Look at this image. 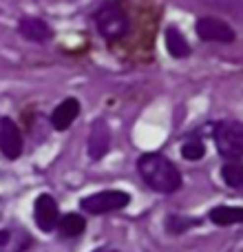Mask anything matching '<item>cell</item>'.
<instances>
[{"label":"cell","instance_id":"cell-1","mask_svg":"<svg viewBox=\"0 0 243 252\" xmlns=\"http://www.w3.org/2000/svg\"><path fill=\"white\" fill-rule=\"evenodd\" d=\"M137 173L152 190L161 195H170L182 188L179 168L161 153H144L137 159Z\"/></svg>","mask_w":243,"mask_h":252},{"label":"cell","instance_id":"cell-2","mask_svg":"<svg viewBox=\"0 0 243 252\" xmlns=\"http://www.w3.org/2000/svg\"><path fill=\"white\" fill-rule=\"evenodd\" d=\"M93 25L106 44H118L130 33V16L122 0H104L97 4Z\"/></svg>","mask_w":243,"mask_h":252},{"label":"cell","instance_id":"cell-3","mask_svg":"<svg viewBox=\"0 0 243 252\" xmlns=\"http://www.w3.org/2000/svg\"><path fill=\"white\" fill-rule=\"evenodd\" d=\"M213 139L217 153L223 159H243V122L241 120H221L214 124Z\"/></svg>","mask_w":243,"mask_h":252},{"label":"cell","instance_id":"cell-4","mask_svg":"<svg viewBox=\"0 0 243 252\" xmlns=\"http://www.w3.org/2000/svg\"><path fill=\"white\" fill-rule=\"evenodd\" d=\"M195 33L206 44H235L237 29L219 16H199L195 20Z\"/></svg>","mask_w":243,"mask_h":252},{"label":"cell","instance_id":"cell-5","mask_svg":"<svg viewBox=\"0 0 243 252\" xmlns=\"http://www.w3.org/2000/svg\"><path fill=\"white\" fill-rule=\"evenodd\" d=\"M130 204V195L124 190H100L95 195H89L80 201L84 213L89 215H104L113 213V210H122Z\"/></svg>","mask_w":243,"mask_h":252},{"label":"cell","instance_id":"cell-6","mask_svg":"<svg viewBox=\"0 0 243 252\" xmlns=\"http://www.w3.org/2000/svg\"><path fill=\"white\" fill-rule=\"evenodd\" d=\"M16 31L22 40L31 44H47L56 38L53 27L40 16H22L16 25Z\"/></svg>","mask_w":243,"mask_h":252},{"label":"cell","instance_id":"cell-7","mask_svg":"<svg viewBox=\"0 0 243 252\" xmlns=\"http://www.w3.org/2000/svg\"><path fill=\"white\" fill-rule=\"evenodd\" d=\"M25 148V139L11 118H0V153L7 159H18Z\"/></svg>","mask_w":243,"mask_h":252},{"label":"cell","instance_id":"cell-8","mask_svg":"<svg viewBox=\"0 0 243 252\" xmlns=\"http://www.w3.org/2000/svg\"><path fill=\"white\" fill-rule=\"evenodd\" d=\"M111 128L104 120H95L91 124V133H89V142H87V151L91 159H102L111 148Z\"/></svg>","mask_w":243,"mask_h":252},{"label":"cell","instance_id":"cell-9","mask_svg":"<svg viewBox=\"0 0 243 252\" xmlns=\"http://www.w3.org/2000/svg\"><path fill=\"white\" fill-rule=\"evenodd\" d=\"M33 215H35V223L40 230L51 232L53 228H58L60 221V210H58V201L51 195H40L35 199L33 206Z\"/></svg>","mask_w":243,"mask_h":252},{"label":"cell","instance_id":"cell-10","mask_svg":"<svg viewBox=\"0 0 243 252\" xmlns=\"http://www.w3.org/2000/svg\"><path fill=\"white\" fill-rule=\"evenodd\" d=\"M82 113V104H80L78 97H64L56 109L51 111V126L56 130H69L73 122L80 118Z\"/></svg>","mask_w":243,"mask_h":252},{"label":"cell","instance_id":"cell-11","mask_svg":"<svg viewBox=\"0 0 243 252\" xmlns=\"http://www.w3.org/2000/svg\"><path fill=\"white\" fill-rule=\"evenodd\" d=\"M164 47L168 51V56L175 58V60H186L192 53L190 42H188V38L182 33V29L177 25H168L164 29Z\"/></svg>","mask_w":243,"mask_h":252},{"label":"cell","instance_id":"cell-12","mask_svg":"<svg viewBox=\"0 0 243 252\" xmlns=\"http://www.w3.org/2000/svg\"><path fill=\"white\" fill-rule=\"evenodd\" d=\"M29 246V235L22 230H0V252H22Z\"/></svg>","mask_w":243,"mask_h":252},{"label":"cell","instance_id":"cell-13","mask_svg":"<svg viewBox=\"0 0 243 252\" xmlns=\"http://www.w3.org/2000/svg\"><path fill=\"white\" fill-rule=\"evenodd\" d=\"M210 221L217 226H235V223H243V208L237 206H217L210 210Z\"/></svg>","mask_w":243,"mask_h":252},{"label":"cell","instance_id":"cell-14","mask_svg":"<svg viewBox=\"0 0 243 252\" xmlns=\"http://www.w3.org/2000/svg\"><path fill=\"white\" fill-rule=\"evenodd\" d=\"M221 177L235 190H243V159H228L221 166Z\"/></svg>","mask_w":243,"mask_h":252},{"label":"cell","instance_id":"cell-15","mask_svg":"<svg viewBox=\"0 0 243 252\" xmlns=\"http://www.w3.org/2000/svg\"><path fill=\"white\" fill-rule=\"evenodd\" d=\"M58 226H60V235L62 237H78V235H82L84 232L87 221H84L82 215L69 213V215H64V217L58 221Z\"/></svg>","mask_w":243,"mask_h":252},{"label":"cell","instance_id":"cell-16","mask_svg":"<svg viewBox=\"0 0 243 252\" xmlns=\"http://www.w3.org/2000/svg\"><path fill=\"white\" fill-rule=\"evenodd\" d=\"M206 155V144L201 139H188L182 144V157L188 161H199Z\"/></svg>","mask_w":243,"mask_h":252},{"label":"cell","instance_id":"cell-17","mask_svg":"<svg viewBox=\"0 0 243 252\" xmlns=\"http://www.w3.org/2000/svg\"><path fill=\"white\" fill-rule=\"evenodd\" d=\"M199 223V219H183V217H168V221H166V230L173 232V235H179V232L188 230V228L197 226Z\"/></svg>","mask_w":243,"mask_h":252},{"label":"cell","instance_id":"cell-18","mask_svg":"<svg viewBox=\"0 0 243 252\" xmlns=\"http://www.w3.org/2000/svg\"><path fill=\"white\" fill-rule=\"evenodd\" d=\"M95 252H118V250H106V248H102V250H95Z\"/></svg>","mask_w":243,"mask_h":252}]
</instances>
